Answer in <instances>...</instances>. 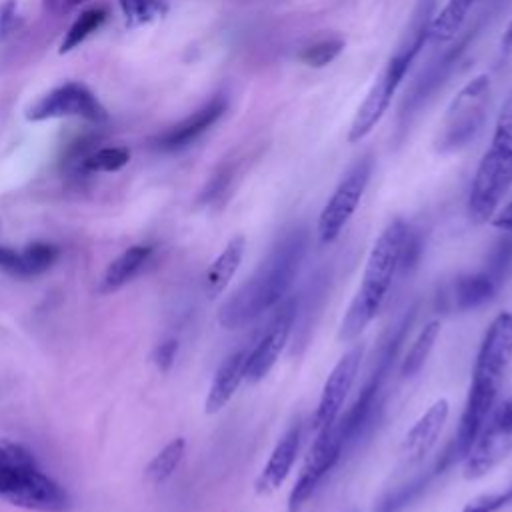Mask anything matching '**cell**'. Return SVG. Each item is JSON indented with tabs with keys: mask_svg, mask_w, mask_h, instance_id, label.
I'll list each match as a JSON object with an SVG mask.
<instances>
[{
	"mask_svg": "<svg viewBox=\"0 0 512 512\" xmlns=\"http://www.w3.org/2000/svg\"><path fill=\"white\" fill-rule=\"evenodd\" d=\"M306 250V228H292L282 234L256 272L220 306L218 324L226 330H238L276 308L290 290Z\"/></svg>",
	"mask_w": 512,
	"mask_h": 512,
	"instance_id": "6da1fadb",
	"label": "cell"
},
{
	"mask_svg": "<svg viewBox=\"0 0 512 512\" xmlns=\"http://www.w3.org/2000/svg\"><path fill=\"white\" fill-rule=\"evenodd\" d=\"M510 360H512V312H502L488 326L476 354L464 412L460 416L456 436L450 442L456 458L466 456L476 436L480 434L482 426L486 424Z\"/></svg>",
	"mask_w": 512,
	"mask_h": 512,
	"instance_id": "7a4b0ae2",
	"label": "cell"
},
{
	"mask_svg": "<svg viewBox=\"0 0 512 512\" xmlns=\"http://www.w3.org/2000/svg\"><path fill=\"white\" fill-rule=\"evenodd\" d=\"M406 228L408 224L402 218H396L376 238L366 260L360 288L342 320V340L356 338L382 308L392 280L400 270V250Z\"/></svg>",
	"mask_w": 512,
	"mask_h": 512,
	"instance_id": "3957f363",
	"label": "cell"
},
{
	"mask_svg": "<svg viewBox=\"0 0 512 512\" xmlns=\"http://www.w3.org/2000/svg\"><path fill=\"white\" fill-rule=\"evenodd\" d=\"M512 184V92L504 100L490 148L484 152L468 194L472 224L488 222Z\"/></svg>",
	"mask_w": 512,
	"mask_h": 512,
	"instance_id": "277c9868",
	"label": "cell"
},
{
	"mask_svg": "<svg viewBox=\"0 0 512 512\" xmlns=\"http://www.w3.org/2000/svg\"><path fill=\"white\" fill-rule=\"evenodd\" d=\"M490 104L488 74L474 76L450 102L440 134L436 138L438 152H454L466 146L484 126Z\"/></svg>",
	"mask_w": 512,
	"mask_h": 512,
	"instance_id": "5b68a950",
	"label": "cell"
},
{
	"mask_svg": "<svg viewBox=\"0 0 512 512\" xmlns=\"http://www.w3.org/2000/svg\"><path fill=\"white\" fill-rule=\"evenodd\" d=\"M416 54L404 46H398L394 50V54L390 56V60L386 62L384 70L380 72V76L374 80L372 88L368 90L364 102L360 104L350 130H348V142L356 144L360 142L364 136H368L372 132V128L382 120V116L386 114L394 92L398 90L400 82L404 80L410 64L414 62Z\"/></svg>",
	"mask_w": 512,
	"mask_h": 512,
	"instance_id": "8992f818",
	"label": "cell"
},
{
	"mask_svg": "<svg viewBox=\"0 0 512 512\" xmlns=\"http://www.w3.org/2000/svg\"><path fill=\"white\" fill-rule=\"evenodd\" d=\"M372 166H374L372 158L364 156L356 160L338 182L336 190L332 192V196L328 198L326 206L318 216V238L322 244L334 242L338 234L344 230V226L348 224V220L352 218V214L356 212L362 200V194L368 186Z\"/></svg>",
	"mask_w": 512,
	"mask_h": 512,
	"instance_id": "52a82bcc",
	"label": "cell"
},
{
	"mask_svg": "<svg viewBox=\"0 0 512 512\" xmlns=\"http://www.w3.org/2000/svg\"><path fill=\"white\" fill-rule=\"evenodd\" d=\"M52 118H84L102 122L108 118L106 108L96 94L82 82H64L26 108V120L42 122Z\"/></svg>",
	"mask_w": 512,
	"mask_h": 512,
	"instance_id": "ba28073f",
	"label": "cell"
},
{
	"mask_svg": "<svg viewBox=\"0 0 512 512\" xmlns=\"http://www.w3.org/2000/svg\"><path fill=\"white\" fill-rule=\"evenodd\" d=\"M344 438L338 426V420L320 432H316V440L308 450L302 472L294 482V488L288 496V512H300L306 500L314 494L322 478L336 466L344 450Z\"/></svg>",
	"mask_w": 512,
	"mask_h": 512,
	"instance_id": "9c48e42d",
	"label": "cell"
},
{
	"mask_svg": "<svg viewBox=\"0 0 512 512\" xmlns=\"http://www.w3.org/2000/svg\"><path fill=\"white\" fill-rule=\"evenodd\" d=\"M296 316V300L286 298L276 306L274 316L270 318L266 330L262 332L256 346L248 352L246 362V380L250 384H256L268 376V372L274 368L278 356L282 354L288 336L292 332Z\"/></svg>",
	"mask_w": 512,
	"mask_h": 512,
	"instance_id": "30bf717a",
	"label": "cell"
},
{
	"mask_svg": "<svg viewBox=\"0 0 512 512\" xmlns=\"http://www.w3.org/2000/svg\"><path fill=\"white\" fill-rule=\"evenodd\" d=\"M362 352H364L362 344L352 346L328 374L322 394H320V402L312 416V428L316 432H320L322 428H326L338 420L342 404H344V400L354 384V378L358 374Z\"/></svg>",
	"mask_w": 512,
	"mask_h": 512,
	"instance_id": "8fae6325",
	"label": "cell"
},
{
	"mask_svg": "<svg viewBox=\"0 0 512 512\" xmlns=\"http://www.w3.org/2000/svg\"><path fill=\"white\" fill-rule=\"evenodd\" d=\"M512 452V426L488 416L474 444L464 456L462 474L466 480L486 476Z\"/></svg>",
	"mask_w": 512,
	"mask_h": 512,
	"instance_id": "7c38bea8",
	"label": "cell"
},
{
	"mask_svg": "<svg viewBox=\"0 0 512 512\" xmlns=\"http://www.w3.org/2000/svg\"><path fill=\"white\" fill-rule=\"evenodd\" d=\"M476 30H478V26L466 30L454 46H450L438 60H434V62L422 72V76L414 82V86L410 88V92H408V96H406V100H404V104H402V112H400L402 118H410V116L436 92V88L442 86V82L452 74V70H454V66L458 64L460 56H462L464 50L468 48V44H470V40L474 38Z\"/></svg>",
	"mask_w": 512,
	"mask_h": 512,
	"instance_id": "4fadbf2b",
	"label": "cell"
},
{
	"mask_svg": "<svg viewBox=\"0 0 512 512\" xmlns=\"http://www.w3.org/2000/svg\"><path fill=\"white\" fill-rule=\"evenodd\" d=\"M226 106H228V102L224 96H220V94L214 96L202 108H198L196 112H192L190 116L180 120L178 124L164 130L154 140L156 148L174 152V150H182V148L190 146L194 140H198L206 130H210L222 118V114L226 112Z\"/></svg>",
	"mask_w": 512,
	"mask_h": 512,
	"instance_id": "5bb4252c",
	"label": "cell"
},
{
	"mask_svg": "<svg viewBox=\"0 0 512 512\" xmlns=\"http://www.w3.org/2000/svg\"><path fill=\"white\" fill-rule=\"evenodd\" d=\"M448 414H450V404L446 398H440L414 422V426L404 436L402 450H400L402 460L406 464L422 462L428 456V452L434 448L448 420Z\"/></svg>",
	"mask_w": 512,
	"mask_h": 512,
	"instance_id": "9a60e30c",
	"label": "cell"
},
{
	"mask_svg": "<svg viewBox=\"0 0 512 512\" xmlns=\"http://www.w3.org/2000/svg\"><path fill=\"white\" fill-rule=\"evenodd\" d=\"M300 436H302V422L296 420L282 434V438L274 446L268 462L260 470V474L256 478V492L258 494H270L276 488H280V484L286 480V476L290 474L292 464H294V460L298 456Z\"/></svg>",
	"mask_w": 512,
	"mask_h": 512,
	"instance_id": "2e32d148",
	"label": "cell"
},
{
	"mask_svg": "<svg viewBox=\"0 0 512 512\" xmlns=\"http://www.w3.org/2000/svg\"><path fill=\"white\" fill-rule=\"evenodd\" d=\"M248 352L246 348H240L236 352H232L230 356H226V360L218 366L204 408L208 414H216L220 412L230 398L234 396V392L238 390V386L242 384V380H246V362H248Z\"/></svg>",
	"mask_w": 512,
	"mask_h": 512,
	"instance_id": "e0dca14e",
	"label": "cell"
},
{
	"mask_svg": "<svg viewBox=\"0 0 512 512\" xmlns=\"http://www.w3.org/2000/svg\"><path fill=\"white\" fill-rule=\"evenodd\" d=\"M452 462H454V458H452L450 450L446 448L430 470H426V472L420 474L418 478H414V480H410L408 484H404V486L392 490L390 494H386V496L376 504L374 512H402V510H406L410 504H414V502L424 494V490L428 488V484L432 482V478H434L436 474H440L442 470H446Z\"/></svg>",
	"mask_w": 512,
	"mask_h": 512,
	"instance_id": "ac0fdd59",
	"label": "cell"
},
{
	"mask_svg": "<svg viewBox=\"0 0 512 512\" xmlns=\"http://www.w3.org/2000/svg\"><path fill=\"white\" fill-rule=\"evenodd\" d=\"M150 254H152V246H146V244H136L126 248L118 258H114L108 264L98 284V294H112L118 288H122L146 264Z\"/></svg>",
	"mask_w": 512,
	"mask_h": 512,
	"instance_id": "d6986e66",
	"label": "cell"
},
{
	"mask_svg": "<svg viewBox=\"0 0 512 512\" xmlns=\"http://www.w3.org/2000/svg\"><path fill=\"white\" fill-rule=\"evenodd\" d=\"M244 244H246L244 236H234L224 246V250L216 256V260L210 264V268L204 274V292L208 298H216L230 284L232 276L236 274L242 262Z\"/></svg>",
	"mask_w": 512,
	"mask_h": 512,
	"instance_id": "ffe728a7",
	"label": "cell"
},
{
	"mask_svg": "<svg viewBox=\"0 0 512 512\" xmlns=\"http://www.w3.org/2000/svg\"><path fill=\"white\" fill-rule=\"evenodd\" d=\"M498 290V284L488 272H474L458 276L452 288V302L458 310H472L488 302Z\"/></svg>",
	"mask_w": 512,
	"mask_h": 512,
	"instance_id": "44dd1931",
	"label": "cell"
},
{
	"mask_svg": "<svg viewBox=\"0 0 512 512\" xmlns=\"http://www.w3.org/2000/svg\"><path fill=\"white\" fill-rule=\"evenodd\" d=\"M474 2L476 0H448L446 6L438 14H434V20L428 32V42L442 44L452 40L460 32Z\"/></svg>",
	"mask_w": 512,
	"mask_h": 512,
	"instance_id": "7402d4cb",
	"label": "cell"
},
{
	"mask_svg": "<svg viewBox=\"0 0 512 512\" xmlns=\"http://www.w3.org/2000/svg\"><path fill=\"white\" fill-rule=\"evenodd\" d=\"M58 254H60L58 246L50 242H32L22 252H18V262L12 274L20 278L38 276L56 262Z\"/></svg>",
	"mask_w": 512,
	"mask_h": 512,
	"instance_id": "603a6c76",
	"label": "cell"
},
{
	"mask_svg": "<svg viewBox=\"0 0 512 512\" xmlns=\"http://www.w3.org/2000/svg\"><path fill=\"white\" fill-rule=\"evenodd\" d=\"M438 336H440V322L438 320H430L428 324H424V328L418 332V336L414 338L412 346L408 348V352H406V356L402 360L400 374L404 378H410V376L420 372V368L428 360V356H430Z\"/></svg>",
	"mask_w": 512,
	"mask_h": 512,
	"instance_id": "cb8c5ba5",
	"label": "cell"
},
{
	"mask_svg": "<svg viewBox=\"0 0 512 512\" xmlns=\"http://www.w3.org/2000/svg\"><path fill=\"white\" fill-rule=\"evenodd\" d=\"M184 452H186V440H184V438H174V440H170V442L150 460V464L146 466V470H144L146 480H148L150 484H154V486L166 482V480L174 474V470L178 468V464H180Z\"/></svg>",
	"mask_w": 512,
	"mask_h": 512,
	"instance_id": "d4e9b609",
	"label": "cell"
},
{
	"mask_svg": "<svg viewBox=\"0 0 512 512\" xmlns=\"http://www.w3.org/2000/svg\"><path fill=\"white\" fill-rule=\"evenodd\" d=\"M108 18V10L104 6H96V8H88L84 10L68 28V32L64 34L58 52L60 54H68L70 50H74L76 46H80L92 32H96L104 20Z\"/></svg>",
	"mask_w": 512,
	"mask_h": 512,
	"instance_id": "484cf974",
	"label": "cell"
},
{
	"mask_svg": "<svg viewBox=\"0 0 512 512\" xmlns=\"http://www.w3.org/2000/svg\"><path fill=\"white\" fill-rule=\"evenodd\" d=\"M130 162V150L126 146H108L90 152L82 158V170L86 172H116Z\"/></svg>",
	"mask_w": 512,
	"mask_h": 512,
	"instance_id": "4316f807",
	"label": "cell"
},
{
	"mask_svg": "<svg viewBox=\"0 0 512 512\" xmlns=\"http://www.w3.org/2000/svg\"><path fill=\"white\" fill-rule=\"evenodd\" d=\"M128 26H142L162 18L168 10L166 0H118Z\"/></svg>",
	"mask_w": 512,
	"mask_h": 512,
	"instance_id": "83f0119b",
	"label": "cell"
},
{
	"mask_svg": "<svg viewBox=\"0 0 512 512\" xmlns=\"http://www.w3.org/2000/svg\"><path fill=\"white\" fill-rule=\"evenodd\" d=\"M342 50H344V40H340V38H324V40H318V42L306 46L300 52V60L306 66L324 68L330 62H334L340 56Z\"/></svg>",
	"mask_w": 512,
	"mask_h": 512,
	"instance_id": "f1b7e54d",
	"label": "cell"
},
{
	"mask_svg": "<svg viewBox=\"0 0 512 512\" xmlns=\"http://www.w3.org/2000/svg\"><path fill=\"white\" fill-rule=\"evenodd\" d=\"M512 266V234L502 238L488 258V268L484 272L490 274V278L500 286V282L506 278L508 270Z\"/></svg>",
	"mask_w": 512,
	"mask_h": 512,
	"instance_id": "f546056e",
	"label": "cell"
},
{
	"mask_svg": "<svg viewBox=\"0 0 512 512\" xmlns=\"http://www.w3.org/2000/svg\"><path fill=\"white\" fill-rule=\"evenodd\" d=\"M420 256H422V234L408 224L402 240V250H400V272L406 274L414 270Z\"/></svg>",
	"mask_w": 512,
	"mask_h": 512,
	"instance_id": "4dcf8cb0",
	"label": "cell"
},
{
	"mask_svg": "<svg viewBox=\"0 0 512 512\" xmlns=\"http://www.w3.org/2000/svg\"><path fill=\"white\" fill-rule=\"evenodd\" d=\"M512 502V486L502 490V492H494V494H484L478 496L476 500H472L464 512H496L500 508H504L506 504Z\"/></svg>",
	"mask_w": 512,
	"mask_h": 512,
	"instance_id": "1f68e13d",
	"label": "cell"
},
{
	"mask_svg": "<svg viewBox=\"0 0 512 512\" xmlns=\"http://www.w3.org/2000/svg\"><path fill=\"white\" fill-rule=\"evenodd\" d=\"M176 352H178V340L176 338H168V340H164L162 344L156 346L152 358H154V364L158 366L160 372H168L172 368Z\"/></svg>",
	"mask_w": 512,
	"mask_h": 512,
	"instance_id": "d6a6232c",
	"label": "cell"
},
{
	"mask_svg": "<svg viewBox=\"0 0 512 512\" xmlns=\"http://www.w3.org/2000/svg\"><path fill=\"white\" fill-rule=\"evenodd\" d=\"M86 0H42L44 8L56 16H62V14H68L70 10L78 8L80 4H84Z\"/></svg>",
	"mask_w": 512,
	"mask_h": 512,
	"instance_id": "836d02e7",
	"label": "cell"
},
{
	"mask_svg": "<svg viewBox=\"0 0 512 512\" xmlns=\"http://www.w3.org/2000/svg\"><path fill=\"white\" fill-rule=\"evenodd\" d=\"M492 226L498 230H504L508 234H512V200L504 206V210L498 212V216L492 218Z\"/></svg>",
	"mask_w": 512,
	"mask_h": 512,
	"instance_id": "e575fe53",
	"label": "cell"
},
{
	"mask_svg": "<svg viewBox=\"0 0 512 512\" xmlns=\"http://www.w3.org/2000/svg\"><path fill=\"white\" fill-rule=\"evenodd\" d=\"M16 262H18V252L8 246H0V270H6L12 274L16 268Z\"/></svg>",
	"mask_w": 512,
	"mask_h": 512,
	"instance_id": "d590c367",
	"label": "cell"
},
{
	"mask_svg": "<svg viewBox=\"0 0 512 512\" xmlns=\"http://www.w3.org/2000/svg\"><path fill=\"white\" fill-rule=\"evenodd\" d=\"M16 16V2L14 0H8L6 4H4V8H2V16H0V30L2 32H8L10 28H12V24H14V18Z\"/></svg>",
	"mask_w": 512,
	"mask_h": 512,
	"instance_id": "8d00e7d4",
	"label": "cell"
},
{
	"mask_svg": "<svg viewBox=\"0 0 512 512\" xmlns=\"http://www.w3.org/2000/svg\"><path fill=\"white\" fill-rule=\"evenodd\" d=\"M500 54H502L504 58H508V56L512 54V20H510V24L506 26V30H504V34H502V40H500Z\"/></svg>",
	"mask_w": 512,
	"mask_h": 512,
	"instance_id": "74e56055",
	"label": "cell"
}]
</instances>
